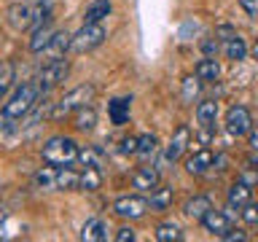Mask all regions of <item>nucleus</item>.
I'll return each mask as SVG.
<instances>
[{"mask_svg":"<svg viewBox=\"0 0 258 242\" xmlns=\"http://www.w3.org/2000/svg\"><path fill=\"white\" fill-rule=\"evenodd\" d=\"M40 97L43 94H40L35 81H27V84L16 86L14 94L8 97L3 102V108H0V135H8L27 113H32V108L38 105Z\"/></svg>","mask_w":258,"mask_h":242,"instance_id":"f257e3e1","label":"nucleus"},{"mask_svg":"<svg viewBox=\"0 0 258 242\" xmlns=\"http://www.w3.org/2000/svg\"><path fill=\"white\" fill-rule=\"evenodd\" d=\"M94 94H97L94 84H81V86H76V89H70V92H64L59 100L54 102V108H51V121H62V118L73 116L78 108L92 105Z\"/></svg>","mask_w":258,"mask_h":242,"instance_id":"f03ea898","label":"nucleus"},{"mask_svg":"<svg viewBox=\"0 0 258 242\" xmlns=\"http://www.w3.org/2000/svg\"><path fill=\"white\" fill-rule=\"evenodd\" d=\"M40 156H43L46 164L51 167H64V164H73L78 161V143L68 135H54L48 137L40 148Z\"/></svg>","mask_w":258,"mask_h":242,"instance_id":"7ed1b4c3","label":"nucleus"},{"mask_svg":"<svg viewBox=\"0 0 258 242\" xmlns=\"http://www.w3.org/2000/svg\"><path fill=\"white\" fill-rule=\"evenodd\" d=\"M70 73V62L64 59V56H54V59H48L43 68H40V73L35 76V84L40 89V94L51 92L54 86H59L64 78H68Z\"/></svg>","mask_w":258,"mask_h":242,"instance_id":"20e7f679","label":"nucleus"},{"mask_svg":"<svg viewBox=\"0 0 258 242\" xmlns=\"http://www.w3.org/2000/svg\"><path fill=\"white\" fill-rule=\"evenodd\" d=\"M105 38H108V30L102 27V22H84V27L73 35L70 48L76 54H86V51H94L97 46H102Z\"/></svg>","mask_w":258,"mask_h":242,"instance_id":"39448f33","label":"nucleus"},{"mask_svg":"<svg viewBox=\"0 0 258 242\" xmlns=\"http://www.w3.org/2000/svg\"><path fill=\"white\" fill-rule=\"evenodd\" d=\"M113 213L124 221H137L148 213V199L140 197V194H129V197H118L113 202Z\"/></svg>","mask_w":258,"mask_h":242,"instance_id":"423d86ee","label":"nucleus"},{"mask_svg":"<svg viewBox=\"0 0 258 242\" xmlns=\"http://www.w3.org/2000/svg\"><path fill=\"white\" fill-rule=\"evenodd\" d=\"M38 8L40 6H30V3H11L8 6V24L16 30V32H24V30H32L35 24V16H38Z\"/></svg>","mask_w":258,"mask_h":242,"instance_id":"0eeeda50","label":"nucleus"},{"mask_svg":"<svg viewBox=\"0 0 258 242\" xmlns=\"http://www.w3.org/2000/svg\"><path fill=\"white\" fill-rule=\"evenodd\" d=\"M226 129H229V135H234V137H245L250 129H253V116H250V110L245 105H231V108L226 110Z\"/></svg>","mask_w":258,"mask_h":242,"instance_id":"6e6552de","label":"nucleus"},{"mask_svg":"<svg viewBox=\"0 0 258 242\" xmlns=\"http://www.w3.org/2000/svg\"><path fill=\"white\" fill-rule=\"evenodd\" d=\"M199 223H202V229H205V231H210L213 237H221V239L231 231V218L226 215L223 210H215V207H210L207 213L202 215Z\"/></svg>","mask_w":258,"mask_h":242,"instance_id":"1a4fd4ad","label":"nucleus"},{"mask_svg":"<svg viewBox=\"0 0 258 242\" xmlns=\"http://www.w3.org/2000/svg\"><path fill=\"white\" fill-rule=\"evenodd\" d=\"M132 189L137 191H143V194H151V191H156L159 189V183H161V175H159V169L156 167H137L135 172H132Z\"/></svg>","mask_w":258,"mask_h":242,"instance_id":"9d476101","label":"nucleus"},{"mask_svg":"<svg viewBox=\"0 0 258 242\" xmlns=\"http://www.w3.org/2000/svg\"><path fill=\"white\" fill-rule=\"evenodd\" d=\"M188 143H191V127H188V124H180V127L175 129L172 140L167 143L164 159H167V161H177V159L185 153V148H188Z\"/></svg>","mask_w":258,"mask_h":242,"instance_id":"9b49d317","label":"nucleus"},{"mask_svg":"<svg viewBox=\"0 0 258 242\" xmlns=\"http://www.w3.org/2000/svg\"><path fill=\"white\" fill-rule=\"evenodd\" d=\"M250 199H253V186H247L245 180L231 183V186H229V191H226V202H229V207H231V210H234V207L242 210Z\"/></svg>","mask_w":258,"mask_h":242,"instance_id":"f8f14e48","label":"nucleus"},{"mask_svg":"<svg viewBox=\"0 0 258 242\" xmlns=\"http://www.w3.org/2000/svg\"><path fill=\"white\" fill-rule=\"evenodd\" d=\"M213 151H207V148H199V151H194L188 159H185V169H188L191 175H205L210 167H213Z\"/></svg>","mask_w":258,"mask_h":242,"instance_id":"ddd939ff","label":"nucleus"},{"mask_svg":"<svg viewBox=\"0 0 258 242\" xmlns=\"http://www.w3.org/2000/svg\"><path fill=\"white\" fill-rule=\"evenodd\" d=\"M129 110H132V97H116V100L108 102V118L110 124H126L129 121Z\"/></svg>","mask_w":258,"mask_h":242,"instance_id":"4468645a","label":"nucleus"},{"mask_svg":"<svg viewBox=\"0 0 258 242\" xmlns=\"http://www.w3.org/2000/svg\"><path fill=\"white\" fill-rule=\"evenodd\" d=\"M81 239L84 242H102L108 239V223L102 221V218H89L84 223V229H81Z\"/></svg>","mask_w":258,"mask_h":242,"instance_id":"2eb2a0df","label":"nucleus"},{"mask_svg":"<svg viewBox=\"0 0 258 242\" xmlns=\"http://www.w3.org/2000/svg\"><path fill=\"white\" fill-rule=\"evenodd\" d=\"M54 27L51 24H40V27H35L32 30V38H30V51L32 54H43L46 48H48V43H51V35H54Z\"/></svg>","mask_w":258,"mask_h":242,"instance_id":"dca6fc26","label":"nucleus"},{"mask_svg":"<svg viewBox=\"0 0 258 242\" xmlns=\"http://www.w3.org/2000/svg\"><path fill=\"white\" fill-rule=\"evenodd\" d=\"M223 54L229 56L231 62H242L247 56V43L237 35V32H231V35L223 38Z\"/></svg>","mask_w":258,"mask_h":242,"instance_id":"f3484780","label":"nucleus"},{"mask_svg":"<svg viewBox=\"0 0 258 242\" xmlns=\"http://www.w3.org/2000/svg\"><path fill=\"white\" fill-rule=\"evenodd\" d=\"M194 76L199 81H205V84H213V81H218V76H221V65L215 62V56H205V59L197 62Z\"/></svg>","mask_w":258,"mask_h":242,"instance_id":"a211bd4d","label":"nucleus"},{"mask_svg":"<svg viewBox=\"0 0 258 242\" xmlns=\"http://www.w3.org/2000/svg\"><path fill=\"white\" fill-rule=\"evenodd\" d=\"M100 186H102V172H100V167L84 164V169L78 172V189H84V191H97Z\"/></svg>","mask_w":258,"mask_h":242,"instance_id":"6ab92c4d","label":"nucleus"},{"mask_svg":"<svg viewBox=\"0 0 258 242\" xmlns=\"http://www.w3.org/2000/svg\"><path fill=\"white\" fill-rule=\"evenodd\" d=\"M56 191H73L78 189V169H73L70 164L64 167H56V183H54Z\"/></svg>","mask_w":258,"mask_h":242,"instance_id":"aec40b11","label":"nucleus"},{"mask_svg":"<svg viewBox=\"0 0 258 242\" xmlns=\"http://www.w3.org/2000/svg\"><path fill=\"white\" fill-rule=\"evenodd\" d=\"M73 46V35L68 30H56L54 35H51V43H48V48H46V54L51 56H64V51H68V48Z\"/></svg>","mask_w":258,"mask_h":242,"instance_id":"412c9836","label":"nucleus"},{"mask_svg":"<svg viewBox=\"0 0 258 242\" xmlns=\"http://www.w3.org/2000/svg\"><path fill=\"white\" fill-rule=\"evenodd\" d=\"M73 127L78 129V132H92L97 127V113L92 105H86V108H78L73 113Z\"/></svg>","mask_w":258,"mask_h":242,"instance_id":"4be33fe9","label":"nucleus"},{"mask_svg":"<svg viewBox=\"0 0 258 242\" xmlns=\"http://www.w3.org/2000/svg\"><path fill=\"white\" fill-rule=\"evenodd\" d=\"M210 207H213V202H210V197H205V194H199V197H194V199L185 202V205H183V213L188 215V218H194V221H202V215H205Z\"/></svg>","mask_w":258,"mask_h":242,"instance_id":"5701e85b","label":"nucleus"},{"mask_svg":"<svg viewBox=\"0 0 258 242\" xmlns=\"http://www.w3.org/2000/svg\"><path fill=\"white\" fill-rule=\"evenodd\" d=\"M110 11H113L110 0H92L84 11V22H102L105 16H110Z\"/></svg>","mask_w":258,"mask_h":242,"instance_id":"b1692460","label":"nucleus"},{"mask_svg":"<svg viewBox=\"0 0 258 242\" xmlns=\"http://www.w3.org/2000/svg\"><path fill=\"white\" fill-rule=\"evenodd\" d=\"M159 151V137L153 135V132H145V135H140L137 137V156H140L143 161H148V159H153V153Z\"/></svg>","mask_w":258,"mask_h":242,"instance_id":"393cba45","label":"nucleus"},{"mask_svg":"<svg viewBox=\"0 0 258 242\" xmlns=\"http://www.w3.org/2000/svg\"><path fill=\"white\" fill-rule=\"evenodd\" d=\"M14 81H16V65H14L11 59L0 62V102L6 100L8 92H11Z\"/></svg>","mask_w":258,"mask_h":242,"instance_id":"a878e982","label":"nucleus"},{"mask_svg":"<svg viewBox=\"0 0 258 242\" xmlns=\"http://www.w3.org/2000/svg\"><path fill=\"white\" fill-rule=\"evenodd\" d=\"M218 118V102L215 100H202L197 105V121L202 127H213Z\"/></svg>","mask_w":258,"mask_h":242,"instance_id":"bb28decb","label":"nucleus"},{"mask_svg":"<svg viewBox=\"0 0 258 242\" xmlns=\"http://www.w3.org/2000/svg\"><path fill=\"white\" fill-rule=\"evenodd\" d=\"M172 189H159L156 191H151V199H148V207L151 210H156V213H164V210H169V205H172Z\"/></svg>","mask_w":258,"mask_h":242,"instance_id":"cd10ccee","label":"nucleus"},{"mask_svg":"<svg viewBox=\"0 0 258 242\" xmlns=\"http://www.w3.org/2000/svg\"><path fill=\"white\" fill-rule=\"evenodd\" d=\"M156 239L159 242H177V239H183V231H180V226H177V223L164 221V223L156 226Z\"/></svg>","mask_w":258,"mask_h":242,"instance_id":"c85d7f7f","label":"nucleus"},{"mask_svg":"<svg viewBox=\"0 0 258 242\" xmlns=\"http://www.w3.org/2000/svg\"><path fill=\"white\" fill-rule=\"evenodd\" d=\"M54 183H56V167H43L40 172L35 175V186L38 189H54Z\"/></svg>","mask_w":258,"mask_h":242,"instance_id":"c756f323","label":"nucleus"},{"mask_svg":"<svg viewBox=\"0 0 258 242\" xmlns=\"http://www.w3.org/2000/svg\"><path fill=\"white\" fill-rule=\"evenodd\" d=\"M78 161L81 164H94V167H100V161H102V153L97 151V148H78Z\"/></svg>","mask_w":258,"mask_h":242,"instance_id":"7c9ffc66","label":"nucleus"},{"mask_svg":"<svg viewBox=\"0 0 258 242\" xmlns=\"http://www.w3.org/2000/svg\"><path fill=\"white\" fill-rule=\"evenodd\" d=\"M239 213H242V221H245L247 226H258V202L250 199L247 205L239 210Z\"/></svg>","mask_w":258,"mask_h":242,"instance_id":"2f4dec72","label":"nucleus"},{"mask_svg":"<svg viewBox=\"0 0 258 242\" xmlns=\"http://www.w3.org/2000/svg\"><path fill=\"white\" fill-rule=\"evenodd\" d=\"M197 92H199V78L197 76L185 78L183 81V97H185V100H191V97H197Z\"/></svg>","mask_w":258,"mask_h":242,"instance_id":"473e14b6","label":"nucleus"},{"mask_svg":"<svg viewBox=\"0 0 258 242\" xmlns=\"http://www.w3.org/2000/svg\"><path fill=\"white\" fill-rule=\"evenodd\" d=\"M239 6H242V11H245L250 19L258 22V0H239Z\"/></svg>","mask_w":258,"mask_h":242,"instance_id":"72a5a7b5","label":"nucleus"},{"mask_svg":"<svg viewBox=\"0 0 258 242\" xmlns=\"http://www.w3.org/2000/svg\"><path fill=\"white\" fill-rule=\"evenodd\" d=\"M202 51H205V56H215L218 54V40L215 38H205L202 40Z\"/></svg>","mask_w":258,"mask_h":242,"instance_id":"f704fd0d","label":"nucleus"},{"mask_svg":"<svg viewBox=\"0 0 258 242\" xmlns=\"http://www.w3.org/2000/svg\"><path fill=\"white\" fill-rule=\"evenodd\" d=\"M135 151H137V137H132V135L124 137V140H121V153L129 156V153H135Z\"/></svg>","mask_w":258,"mask_h":242,"instance_id":"c9c22d12","label":"nucleus"},{"mask_svg":"<svg viewBox=\"0 0 258 242\" xmlns=\"http://www.w3.org/2000/svg\"><path fill=\"white\" fill-rule=\"evenodd\" d=\"M132 239H135V229L132 226H121L116 234V242H132Z\"/></svg>","mask_w":258,"mask_h":242,"instance_id":"e433bc0d","label":"nucleus"},{"mask_svg":"<svg viewBox=\"0 0 258 242\" xmlns=\"http://www.w3.org/2000/svg\"><path fill=\"white\" fill-rule=\"evenodd\" d=\"M223 239H229V242H245V239H247V234H245V231H234V229H231Z\"/></svg>","mask_w":258,"mask_h":242,"instance_id":"4c0bfd02","label":"nucleus"},{"mask_svg":"<svg viewBox=\"0 0 258 242\" xmlns=\"http://www.w3.org/2000/svg\"><path fill=\"white\" fill-rule=\"evenodd\" d=\"M247 145L253 151H258V129H250V132H247Z\"/></svg>","mask_w":258,"mask_h":242,"instance_id":"58836bf2","label":"nucleus"},{"mask_svg":"<svg viewBox=\"0 0 258 242\" xmlns=\"http://www.w3.org/2000/svg\"><path fill=\"white\" fill-rule=\"evenodd\" d=\"M250 167H253L255 172H258V151H253V159H250Z\"/></svg>","mask_w":258,"mask_h":242,"instance_id":"ea45409f","label":"nucleus"},{"mask_svg":"<svg viewBox=\"0 0 258 242\" xmlns=\"http://www.w3.org/2000/svg\"><path fill=\"white\" fill-rule=\"evenodd\" d=\"M30 6H46V0H27Z\"/></svg>","mask_w":258,"mask_h":242,"instance_id":"a19ab883","label":"nucleus"},{"mask_svg":"<svg viewBox=\"0 0 258 242\" xmlns=\"http://www.w3.org/2000/svg\"><path fill=\"white\" fill-rule=\"evenodd\" d=\"M253 56H255V59H258V43L253 46Z\"/></svg>","mask_w":258,"mask_h":242,"instance_id":"79ce46f5","label":"nucleus"},{"mask_svg":"<svg viewBox=\"0 0 258 242\" xmlns=\"http://www.w3.org/2000/svg\"><path fill=\"white\" fill-rule=\"evenodd\" d=\"M0 237H3V218H0Z\"/></svg>","mask_w":258,"mask_h":242,"instance_id":"37998d69","label":"nucleus"}]
</instances>
